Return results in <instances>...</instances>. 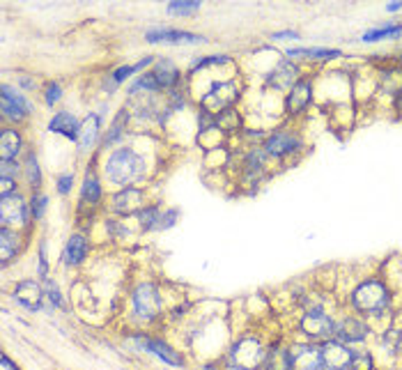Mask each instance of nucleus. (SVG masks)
Segmentation results:
<instances>
[{"label":"nucleus","mask_w":402,"mask_h":370,"mask_svg":"<svg viewBox=\"0 0 402 370\" xmlns=\"http://www.w3.org/2000/svg\"><path fill=\"white\" fill-rule=\"evenodd\" d=\"M104 175L109 177L111 184H118L122 189L134 187L147 177V161L134 147L113 149L104 163Z\"/></svg>","instance_id":"1"},{"label":"nucleus","mask_w":402,"mask_h":370,"mask_svg":"<svg viewBox=\"0 0 402 370\" xmlns=\"http://www.w3.org/2000/svg\"><path fill=\"white\" fill-rule=\"evenodd\" d=\"M389 304H391L389 288L377 279L363 281L361 286L351 293V306H354L358 313H365V315H379V313H384L389 308Z\"/></svg>","instance_id":"2"},{"label":"nucleus","mask_w":402,"mask_h":370,"mask_svg":"<svg viewBox=\"0 0 402 370\" xmlns=\"http://www.w3.org/2000/svg\"><path fill=\"white\" fill-rule=\"evenodd\" d=\"M0 92H3V95H0V113H3L5 122L21 124L35 111L30 99H28L19 88H14V85L3 83Z\"/></svg>","instance_id":"3"},{"label":"nucleus","mask_w":402,"mask_h":370,"mask_svg":"<svg viewBox=\"0 0 402 370\" xmlns=\"http://www.w3.org/2000/svg\"><path fill=\"white\" fill-rule=\"evenodd\" d=\"M262 149L269 159H287L304 149V138L297 129H276L264 138Z\"/></svg>","instance_id":"4"},{"label":"nucleus","mask_w":402,"mask_h":370,"mask_svg":"<svg viewBox=\"0 0 402 370\" xmlns=\"http://www.w3.org/2000/svg\"><path fill=\"white\" fill-rule=\"evenodd\" d=\"M230 366L237 370H257L264 366V359H267V352L260 345V340L255 338H241L239 343L232 347L230 352Z\"/></svg>","instance_id":"5"},{"label":"nucleus","mask_w":402,"mask_h":370,"mask_svg":"<svg viewBox=\"0 0 402 370\" xmlns=\"http://www.w3.org/2000/svg\"><path fill=\"white\" fill-rule=\"evenodd\" d=\"M299 326H301V331H304V336L308 338V343H315V345H322V343H327V340H334V333H336L334 320L320 308L308 311L306 315L301 317Z\"/></svg>","instance_id":"6"},{"label":"nucleus","mask_w":402,"mask_h":370,"mask_svg":"<svg viewBox=\"0 0 402 370\" xmlns=\"http://www.w3.org/2000/svg\"><path fill=\"white\" fill-rule=\"evenodd\" d=\"M30 205L26 203V198L19 194H10L0 198V228H24L30 221Z\"/></svg>","instance_id":"7"},{"label":"nucleus","mask_w":402,"mask_h":370,"mask_svg":"<svg viewBox=\"0 0 402 370\" xmlns=\"http://www.w3.org/2000/svg\"><path fill=\"white\" fill-rule=\"evenodd\" d=\"M134 313L140 320H154L161 313V295L152 283H140L134 290Z\"/></svg>","instance_id":"8"},{"label":"nucleus","mask_w":402,"mask_h":370,"mask_svg":"<svg viewBox=\"0 0 402 370\" xmlns=\"http://www.w3.org/2000/svg\"><path fill=\"white\" fill-rule=\"evenodd\" d=\"M313 102V81L306 76H301L297 83L292 85L290 90H287L285 95V113L290 118H297L301 113L308 111V106Z\"/></svg>","instance_id":"9"},{"label":"nucleus","mask_w":402,"mask_h":370,"mask_svg":"<svg viewBox=\"0 0 402 370\" xmlns=\"http://www.w3.org/2000/svg\"><path fill=\"white\" fill-rule=\"evenodd\" d=\"M143 207H147V205H145V189H140V187L120 189L118 194L111 198V210L120 216L138 214Z\"/></svg>","instance_id":"10"},{"label":"nucleus","mask_w":402,"mask_h":370,"mask_svg":"<svg viewBox=\"0 0 402 370\" xmlns=\"http://www.w3.org/2000/svg\"><path fill=\"white\" fill-rule=\"evenodd\" d=\"M145 39L149 44H203V35L177 30V28H149L145 33Z\"/></svg>","instance_id":"11"},{"label":"nucleus","mask_w":402,"mask_h":370,"mask_svg":"<svg viewBox=\"0 0 402 370\" xmlns=\"http://www.w3.org/2000/svg\"><path fill=\"white\" fill-rule=\"evenodd\" d=\"M299 78H301V69L297 62L290 58H281L274 62V69L269 72L267 81L274 90H290Z\"/></svg>","instance_id":"12"},{"label":"nucleus","mask_w":402,"mask_h":370,"mask_svg":"<svg viewBox=\"0 0 402 370\" xmlns=\"http://www.w3.org/2000/svg\"><path fill=\"white\" fill-rule=\"evenodd\" d=\"M294 370H329L322 361L320 345L315 343H299L290 347Z\"/></svg>","instance_id":"13"},{"label":"nucleus","mask_w":402,"mask_h":370,"mask_svg":"<svg viewBox=\"0 0 402 370\" xmlns=\"http://www.w3.org/2000/svg\"><path fill=\"white\" fill-rule=\"evenodd\" d=\"M322 352V361L329 370H349V361H351V352L347 345L340 343V340H327V343L320 345Z\"/></svg>","instance_id":"14"},{"label":"nucleus","mask_w":402,"mask_h":370,"mask_svg":"<svg viewBox=\"0 0 402 370\" xmlns=\"http://www.w3.org/2000/svg\"><path fill=\"white\" fill-rule=\"evenodd\" d=\"M44 286H39L37 281H21L17 290H14V299L17 304L24 306L26 311L37 313L42 311V302H44Z\"/></svg>","instance_id":"15"},{"label":"nucleus","mask_w":402,"mask_h":370,"mask_svg":"<svg viewBox=\"0 0 402 370\" xmlns=\"http://www.w3.org/2000/svg\"><path fill=\"white\" fill-rule=\"evenodd\" d=\"M365 336H368V324L358 317H345L336 324V333L334 338L340 340L345 345H351V343H363Z\"/></svg>","instance_id":"16"},{"label":"nucleus","mask_w":402,"mask_h":370,"mask_svg":"<svg viewBox=\"0 0 402 370\" xmlns=\"http://www.w3.org/2000/svg\"><path fill=\"white\" fill-rule=\"evenodd\" d=\"M102 196H104L102 180H99L97 170L88 166L85 177H83V184H81V205L83 207H97V205L102 203Z\"/></svg>","instance_id":"17"},{"label":"nucleus","mask_w":402,"mask_h":370,"mask_svg":"<svg viewBox=\"0 0 402 370\" xmlns=\"http://www.w3.org/2000/svg\"><path fill=\"white\" fill-rule=\"evenodd\" d=\"M99 133H102V115L99 113H88V118L81 122V133H78L76 145L81 152H88L99 143Z\"/></svg>","instance_id":"18"},{"label":"nucleus","mask_w":402,"mask_h":370,"mask_svg":"<svg viewBox=\"0 0 402 370\" xmlns=\"http://www.w3.org/2000/svg\"><path fill=\"white\" fill-rule=\"evenodd\" d=\"M138 345L143 350L152 352L154 357H159L163 364L168 366H184V357L182 352L172 350L168 343H163V340H154V338H138Z\"/></svg>","instance_id":"19"},{"label":"nucleus","mask_w":402,"mask_h":370,"mask_svg":"<svg viewBox=\"0 0 402 370\" xmlns=\"http://www.w3.org/2000/svg\"><path fill=\"white\" fill-rule=\"evenodd\" d=\"M152 74H154L156 83H159L161 90H170V92L177 90L179 81H182V72H179V67L172 60H168V58L156 60Z\"/></svg>","instance_id":"20"},{"label":"nucleus","mask_w":402,"mask_h":370,"mask_svg":"<svg viewBox=\"0 0 402 370\" xmlns=\"http://www.w3.org/2000/svg\"><path fill=\"white\" fill-rule=\"evenodd\" d=\"M48 131L51 133H60V136L69 138V140H78V133H81V122L76 120L74 113L69 111H60L55 113L48 122Z\"/></svg>","instance_id":"21"},{"label":"nucleus","mask_w":402,"mask_h":370,"mask_svg":"<svg viewBox=\"0 0 402 370\" xmlns=\"http://www.w3.org/2000/svg\"><path fill=\"white\" fill-rule=\"evenodd\" d=\"M21 149H24V136L19 129L5 127L0 133V161H17Z\"/></svg>","instance_id":"22"},{"label":"nucleus","mask_w":402,"mask_h":370,"mask_svg":"<svg viewBox=\"0 0 402 370\" xmlns=\"http://www.w3.org/2000/svg\"><path fill=\"white\" fill-rule=\"evenodd\" d=\"M90 253V241L83 237V234H71L64 244V251H62V260L64 265H81V262L88 258Z\"/></svg>","instance_id":"23"},{"label":"nucleus","mask_w":402,"mask_h":370,"mask_svg":"<svg viewBox=\"0 0 402 370\" xmlns=\"http://www.w3.org/2000/svg\"><path fill=\"white\" fill-rule=\"evenodd\" d=\"M287 58L290 60H313V62H327L342 58V51L338 48H287Z\"/></svg>","instance_id":"24"},{"label":"nucleus","mask_w":402,"mask_h":370,"mask_svg":"<svg viewBox=\"0 0 402 370\" xmlns=\"http://www.w3.org/2000/svg\"><path fill=\"white\" fill-rule=\"evenodd\" d=\"M21 248V234L14 228H0V251H3V265H7Z\"/></svg>","instance_id":"25"},{"label":"nucleus","mask_w":402,"mask_h":370,"mask_svg":"<svg viewBox=\"0 0 402 370\" xmlns=\"http://www.w3.org/2000/svg\"><path fill=\"white\" fill-rule=\"evenodd\" d=\"M129 111H127V106L125 109L120 111V115L113 120V124H111V129L106 131V136H104V140H102V145L104 147H111V145H115L118 140H122L127 136V124H129Z\"/></svg>","instance_id":"26"},{"label":"nucleus","mask_w":402,"mask_h":370,"mask_svg":"<svg viewBox=\"0 0 402 370\" xmlns=\"http://www.w3.org/2000/svg\"><path fill=\"white\" fill-rule=\"evenodd\" d=\"M264 370H294V361H292L290 350H285V347H274L271 352H267Z\"/></svg>","instance_id":"27"},{"label":"nucleus","mask_w":402,"mask_h":370,"mask_svg":"<svg viewBox=\"0 0 402 370\" xmlns=\"http://www.w3.org/2000/svg\"><path fill=\"white\" fill-rule=\"evenodd\" d=\"M402 35V24H391V21H386V24L372 28V30H365L363 33V41H379V39H398Z\"/></svg>","instance_id":"28"},{"label":"nucleus","mask_w":402,"mask_h":370,"mask_svg":"<svg viewBox=\"0 0 402 370\" xmlns=\"http://www.w3.org/2000/svg\"><path fill=\"white\" fill-rule=\"evenodd\" d=\"M161 88H159V83H156V78H154V74L152 72H145V74H140V76H136L134 81H131V85L127 88V95H131V97H136L138 92H143V95H156Z\"/></svg>","instance_id":"29"},{"label":"nucleus","mask_w":402,"mask_h":370,"mask_svg":"<svg viewBox=\"0 0 402 370\" xmlns=\"http://www.w3.org/2000/svg\"><path fill=\"white\" fill-rule=\"evenodd\" d=\"M24 175H26L28 187H30L33 191H39V187H42V168H39L37 154H35V152H26Z\"/></svg>","instance_id":"30"},{"label":"nucleus","mask_w":402,"mask_h":370,"mask_svg":"<svg viewBox=\"0 0 402 370\" xmlns=\"http://www.w3.org/2000/svg\"><path fill=\"white\" fill-rule=\"evenodd\" d=\"M161 221V207L159 205H147L138 212V223H140V230H156Z\"/></svg>","instance_id":"31"},{"label":"nucleus","mask_w":402,"mask_h":370,"mask_svg":"<svg viewBox=\"0 0 402 370\" xmlns=\"http://www.w3.org/2000/svg\"><path fill=\"white\" fill-rule=\"evenodd\" d=\"M200 10L198 0H172L168 3V14L170 17H191Z\"/></svg>","instance_id":"32"},{"label":"nucleus","mask_w":402,"mask_h":370,"mask_svg":"<svg viewBox=\"0 0 402 370\" xmlns=\"http://www.w3.org/2000/svg\"><path fill=\"white\" fill-rule=\"evenodd\" d=\"M46 207H48V196L42 194V191H35L33 201H30V214H33L35 221H42V219H44Z\"/></svg>","instance_id":"33"},{"label":"nucleus","mask_w":402,"mask_h":370,"mask_svg":"<svg viewBox=\"0 0 402 370\" xmlns=\"http://www.w3.org/2000/svg\"><path fill=\"white\" fill-rule=\"evenodd\" d=\"M349 370H375V361H372L370 352H361V350L351 352Z\"/></svg>","instance_id":"34"},{"label":"nucleus","mask_w":402,"mask_h":370,"mask_svg":"<svg viewBox=\"0 0 402 370\" xmlns=\"http://www.w3.org/2000/svg\"><path fill=\"white\" fill-rule=\"evenodd\" d=\"M44 295L48 297V302H51L55 308H64V302L60 297V290H57V283L53 279H44Z\"/></svg>","instance_id":"35"},{"label":"nucleus","mask_w":402,"mask_h":370,"mask_svg":"<svg viewBox=\"0 0 402 370\" xmlns=\"http://www.w3.org/2000/svg\"><path fill=\"white\" fill-rule=\"evenodd\" d=\"M24 173V163L17 161H0V177H10V180H19V175Z\"/></svg>","instance_id":"36"},{"label":"nucleus","mask_w":402,"mask_h":370,"mask_svg":"<svg viewBox=\"0 0 402 370\" xmlns=\"http://www.w3.org/2000/svg\"><path fill=\"white\" fill-rule=\"evenodd\" d=\"M62 99V85L57 83V81H51V83H46V88H44V102L46 106H55L57 102Z\"/></svg>","instance_id":"37"},{"label":"nucleus","mask_w":402,"mask_h":370,"mask_svg":"<svg viewBox=\"0 0 402 370\" xmlns=\"http://www.w3.org/2000/svg\"><path fill=\"white\" fill-rule=\"evenodd\" d=\"M71 187H74V173H62L55 177V189L60 196H69Z\"/></svg>","instance_id":"38"},{"label":"nucleus","mask_w":402,"mask_h":370,"mask_svg":"<svg viewBox=\"0 0 402 370\" xmlns=\"http://www.w3.org/2000/svg\"><path fill=\"white\" fill-rule=\"evenodd\" d=\"M177 219H179V210L177 207L163 210L161 212V221H159V228H156V230H168V228H172V225L177 223Z\"/></svg>","instance_id":"39"},{"label":"nucleus","mask_w":402,"mask_h":370,"mask_svg":"<svg viewBox=\"0 0 402 370\" xmlns=\"http://www.w3.org/2000/svg\"><path fill=\"white\" fill-rule=\"evenodd\" d=\"M39 276L48 279V260H46V241L39 244Z\"/></svg>","instance_id":"40"},{"label":"nucleus","mask_w":402,"mask_h":370,"mask_svg":"<svg viewBox=\"0 0 402 370\" xmlns=\"http://www.w3.org/2000/svg\"><path fill=\"white\" fill-rule=\"evenodd\" d=\"M17 194V180H10V177H0V198Z\"/></svg>","instance_id":"41"},{"label":"nucleus","mask_w":402,"mask_h":370,"mask_svg":"<svg viewBox=\"0 0 402 370\" xmlns=\"http://www.w3.org/2000/svg\"><path fill=\"white\" fill-rule=\"evenodd\" d=\"M271 39H276V41L299 39V33H297V30H283V33H274V35H271Z\"/></svg>","instance_id":"42"},{"label":"nucleus","mask_w":402,"mask_h":370,"mask_svg":"<svg viewBox=\"0 0 402 370\" xmlns=\"http://www.w3.org/2000/svg\"><path fill=\"white\" fill-rule=\"evenodd\" d=\"M0 368H3V370H19L17 364H14V361L7 357V354H3V357H0Z\"/></svg>","instance_id":"43"},{"label":"nucleus","mask_w":402,"mask_h":370,"mask_svg":"<svg viewBox=\"0 0 402 370\" xmlns=\"http://www.w3.org/2000/svg\"><path fill=\"white\" fill-rule=\"evenodd\" d=\"M21 85H24L26 90H30V92L37 88V83H35L33 78H28V76H21Z\"/></svg>","instance_id":"44"},{"label":"nucleus","mask_w":402,"mask_h":370,"mask_svg":"<svg viewBox=\"0 0 402 370\" xmlns=\"http://www.w3.org/2000/svg\"><path fill=\"white\" fill-rule=\"evenodd\" d=\"M402 10V3L400 0H393V3L386 5V12H400Z\"/></svg>","instance_id":"45"},{"label":"nucleus","mask_w":402,"mask_h":370,"mask_svg":"<svg viewBox=\"0 0 402 370\" xmlns=\"http://www.w3.org/2000/svg\"><path fill=\"white\" fill-rule=\"evenodd\" d=\"M214 368H217V366H205L203 370H214Z\"/></svg>","instance_id":"46"}]
</instances>
